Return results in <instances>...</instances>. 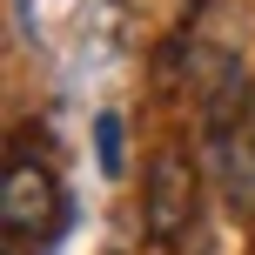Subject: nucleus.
Wrapping results in <instances>:
<instances>
[{"instance_id":"2","label":"nucleus","mask_w":255,"mask_h":255,"mask_svg":"<svg viewBox=\"0 0 255 255\" xmlns=\"http://www.w3.org/2000/svg\"><path fill=\"white\" fill-rule=\"evenodd\" d=\"M208 148L235 215H255V88L242 74H222V94L208 101Z\"/></svg>"},{"instance_id":"5","label":"nucleus","mask_w":255,"mask_h":255,"mask_svg":"<svg viewBox=\"0 0 255 255\" xmlns=\"http://www.w3.org/2000/svg\"><path fill=\"white\" fill-rule=\"evenodd\" d=\"M13 7H20V27H34V0H13Z\"/></svg>"},{"instance_id":"4","label":"nucleus","mask_w":255,"mask_h":255,"mask_svg":"<svg viewBox=\"0 0 255 255\" xmlns=\"http://www.w3.org/2000/svg\"><path fill=\"white\" fill-rule=\"evenodd\" d=\"M94 148H101V175H121V115H101L94 121Z\"/></svg>"},{"instance_id":"1","label":"nucleus","mask_w":255,"mask_h":255,"mask_svg":"<svg viewBox=\"0 0 255 255\" xmlns=\"http://www.w3.org/2000/svg\"><path fill=\"white\" fill-rule=\"evenodd\" d=\"M202 215V168L181 141H161L141 175V229H148L154 249H181Z\"/></svg>"},{"instance_id":"3","label":"nucleus","mask_w":255,"mask_h":255,"mask_svg":"<svg viewBox=\"0 0 255 255\" xmlns=\"http://www.w3.org/2000/svg\"><path fill=\"white\" fill-rule=\"evenodd\" d=\"M67 202H61V175L47 168V154L34 148H13L7 168H0V229L13 235V242H47L54 229H61Z\"/></svg>"}]
</instances>
